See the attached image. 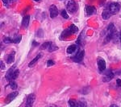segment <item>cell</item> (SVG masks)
Returning a JSON list of instances; mask_svg holds the SVG:
<instances>
[{
	"label": "cell",
	"mask_w": 121,
	"mask_h": 107,
	"mask_svg": "<svg viewBox=\"0 0 121 107\" xmlns=\"http://www.w3.org/2000/svg\"><path fill=\"white\" fill-rule=\"evenodd\" d=\"M66 8H67V11L69 13L73 14V13L77 11L78 5L75 3V1H73V0H68L67 3H66Z\"/></svg>",
	"instance_id": "obj_1"
},
{
	"label": "cell",
	"mask_w": 121,
	"mask_h": 107,
	"mask_svg": "<svg viewBox=\"0 0 121 107\" xmlns=\"http://www.w3.org/2000/svg\"><path fill=\"white\" fill-rule=\"evenodd\" d=\"M107 8L110 10L111 12H112L113 15H116V14H117V13L119 12V11H120V3H110V4H109Z\"/></svg>",
	"instance_id": "obj_2"
},
{
	"label": "cell",
	"mask_w": 121,
	"mask_h": 107,
	"mask_svg": "<svg viewBox=\"0 0 121 107\" xmlns=\"http://www.w3.org/2000/svg\"><path fill=\"white\" fill-rule=\"evenodd\" d=\"M97 64H98L99 70L101 72V73H103V71H105V69H106V62H105L103 58L98 57V59H97Z\"/></svg>",
	"instance_id": "obj_3"
},
{
	"label": "cell",
	"mask_w": 121,
	"mask_h": 107,
	"mask_svg": "<svg viewBox=\"0 0 121 107\" xmlns=\"http://www.w3.org/2000/svg\"><path fill=\"white\" fill-rule=\"evenodd\" d=\"M36 100V96H35L34 93H31L28 96L27 98V101H26V106L27 107H32L34 104V102Z\"/></svg>",
	"instance_id": "obj_4"
},
{
	"label": "cell",
	"mask_w": 121,
	"mask_h": 107,
	"mask_svg": "<svg viewBox=\"0 0 121 107\" xmlns=\"http://www.w3.org/2000/svg\"><path fill=\"white\" fill-rule=\"evenodd\" d=\"M84 54H85L84 50H80V51L78 52L77 54H76V56H74V57L72 58V60H73L74 62L79 63V62H81L82 61V59L84 57Z\"/></svg>",
	"instance_id": "obj_5"
},
{
	"label": "cell",
	"mask_w": 121,
	"mask_h": 107,
	"mask_svg": "<svg viewBox=\"0 0 121 107\" xmlns=\"http://www.w3.org/2000/svg\"><path fill=\"white\" fill-rule=\"evenodd\" d=\"M49 13H50V17H51L52 19L56 18L58 15V14H59L57 7H56L55 5H51L49 7Z\"/></svg>",
	"instance_id": "obj_6"
},
{
	"label": "cell",
	"mask_w": 121,
	"mask_h": 107,
	"mask_svg": "<svg viewBox=\"0 0 121 107\" xmlns=\"http://www.w3.org/2000/svg\"><path fill=\"white\" fill-rule=\"evenodd\" d=\"M114 77H115V73H113L112 70H108L107 73L104 75L103 80L104 82H108V81H110L111 80H112L114 78Z\"/></svg>",
	"instance_id": "obj_7"
},
{
	"label": "cell",
	"mask_w": 121,
	"mask_h": 107,
	"mask_svg": "<svg viewBox=\"0 0 121 107\" xmlns=\"http://www.w3.org/2000/svg\"><path fill=\"white\" fill-rule=\"evenodd\" d=\"M16 67V65H14L12 66V67H11L10 69H8V71L7 72V73H6V79H7V81H10L11 80V77H12V74L13 73L15 72V68Z\"/></svg>",
	"instance_id": "obj_8"
},
{
	"label": "cell",
	"mask_w": 121,
	"mask_h": 107,
	"mask_svg": "<svg viewBox=\"0 0 121 107\" xmlns=\"http://www.w3.org/2000/svg\"><path fill=\"white\" fill-rule=\"evenodd\" d=\"M18 96V92H13L11 93H9L6 98V104H8L11 102H12L14 99Z\"/></svg>",
	"instance_id": "obj_9"
},
{
	"label": "cell",
	"mask_w": 121,
	"mask_h": 107,
	"mask_svg": "<svg viewBox=\"0 0 121 107\" xmlns=\"http://www.w3.org/2000/svg\"><path fill=\"white\" fill-rule=\"evenodd\" d=\"M85 11L86 14L87 15H92L93 14L96 13V8L95 7H92V6H86Z\"/></svg>",
	"instance_id": "obj_10"
},
{
	"label": "cell",
	"mask_w": 121,
	"mask_h": 107,
	"mask_svg": "<svg viewBox=\"0 0 121 107\" xmlns=\"http://www.w3.org/2000/svg\"><path fill=\"white\" fill-rule=\"evenodd\" d=\"M112 15H113V14L111 12V11L108 8H106V9L103 10V14H102V17H103V19H105V20H106V19H110V17L112 16Z\"/></svg>",
	"instance_id": "obj_11"
},
{
	"label": "cell",
	"mask_w": 121,
	"mask_h": 107,
	"mask_svg": "<svg viewBox=\"0 0 121 107\" xmlns=\"http://www.w3.org/2000/svg\"><path fill=\"white\" fill-rule=\"evenodd\" d=\"M78 50V47L75 44H72V45H69L66 49V52L68 54H73V52H75Z\"/></svg>",
	"instance_id": "obj_12"
},
{
	"label": "cell",
	"mask_w": 121,
	"mask_h": 107,
	"mask_svg": "<svg viewBox=\"0 0 121 107\" xmlns=\"http://www.w3.org/2000/svg\"><path fill=\"white\" fill-rule=\"evenodd\" d=\"M29 22H30V16L29 15H26L23 17V21H22V26L24 28H28L29 25Z\"/></svg>",
	"instance_id": "obj_13"
},
{
	"label": "cell",
	"mask_w": 121,
	"mask_h": 107,
	"mask_svg": "<svg viewBox=\"0 0 121 107\" xmlns=\"http://www.w3.org/2000/svg\"><path fill=\"white\" fill-rule=\"evenodd\" d=\"M41 56H42V53H39L38 55L36 56V57H35L34 59H33L32 61L28 64V67H32V66L34 65L35 64L37 63V61H39V59H40V58L41 57Z\"/></svg>",
	"instance_id": "obj_14"
},
{
	"label": "cell",
	"mask_w": 121,
	"mask_h": 107,
	"mask_svg": "<svg viewBox=\"0 0 121 107\" xmlns=\"http://www.w3.org/2000/svg\"><path fill=\"white\" fill-rule=\"evenodd\" d=\"M15 52H13L12 53H11V54H9L8 56H7V62L8 64H11V63H13L15 61Z\"/></svg>",
	"instance_id": "obj_15"
},
{
	"label": "cell",
	"mask_w": 121,
	"mask_h": 107,
	"mask_svg": "<svg viewBox=\"0 0 121 107\" xmlns=\"http://www.w3.org/2000/svg\"><path fill=\"white\" fill-rule=\"evenodd\" d=\"M58 49V47L56 45V44H54L53 43H51L50 44L49 47L48 48V51L49 52H55L56 50Z\"/></svg>",
	"instance_id": "obj_16"
},
{
	"label": "cell",
	"mask_w": 121,
	"mask_h": 107,
	"mask_svg": "<svg viewBox=\"0 0 121 107\" xmlns=\"http://www.w3.org/2000/svg\"><path fill=\"white\" fill-rule=\"evenodd\" d=\"M69 29L70 32H71L72 34H76V33L78 32V28L77 26H75L74 24H72L69 28Z\"/></svg>",
	"instance_id": "obj_17"
},
{
	"label": "cell",
	"mask_w": 121,
	"mask_h": 107,
	"mask_svg": "<svg viewBox=\"0 0 121 107\" xmlns=\"http://www.w3.org/2000/svg\"><path fill=\"white\" fill-rule=\"evenodd\" d=\"M19 69H15V72L13 73V74H12V77H11V81H15V80L19 77Z\"/></svg>",
	"instance_id": "obj_18"
},
{
	"label": "cell",
	"mask_w": 121,
	"mask_h": 107,
	"mask_svg": "<svg viewBox=\"0 0 121 107\" xmlns=\"http://www.w3.org/2000/svg\"><path fill=\"white\" fill-rule=\"evenodd\" d=\"M52 42H45V43H44V44H42L41 46H40V49H41V50H44V49H48V48L49 47L50 45V44H51Z\"/></svg>",
	"instance_id": "obj_19"
},
{
	"label": "cell",
	"mask_w": 121,
	"mask_h": 107,
	"mask_svg": "<svg viewBox=\"0 0 121 107\" xmlns=\"http://www.w3.org/2000/svg\"><path fill=\"white\" fill-rule=\"evenodd\" d=\"M60 15H61V16L65 19L69 18V15H68V14H67V11H66L65 9H63V10L60 11Z\"/></svg>",
	"instance_id": "obj_20"
},
{
	"label": "cell",
	"mask_w": 121,
	"mask_h": 107,
	"mask_svg": "<svg viewBox=\"0 0 121 107\" xmlns=\"http://www.w3.org/2000/svg\"><path fill=\"white\" fill-rule=\"evenodd\" d=\"M21 39H22V36H20V35H19V36H17L16 37H15L13 39V41H14V44H19L21 41Z\"/></svg>",
	"instance_id": "obj_21"
},
{
	"label": "cell",
	"mask_w": 121,
	"mask_h": 107,
	"mask_svg": "<svg viewBox=\"0 0 121 107\" xmlns=\"http://www.w3.org/2000/svg\"><path fill=\"white\" fill-rule=\"evenodd\" d=\"M69 106L71 107H74V106H78V102H76L75 100H72L70 99L69 101Z\"/></svg>",
	"instance_id": "obj_22"
},
{
	"label": "cell",
	"mask_w": 121,
	"mask_h": 107,
	"mask_svg": "<svg viewBox=\"0 0 121 107\" xmlns=\"http://www.w3.org/2000/svg\"><path fill=\"white\" fill-rule=\"evenodd\" d=\"M9 85H10V86H11V88L12 89H17V84L14 81H9Z\"/></svg>",
	"instance_id": "obj_23"
},
{
	"label": "cell",
	"mask_w": 121,
	"mask_h": 107,
	"mask_svg": "<svg viewBox=\"0 0 121 107\" xmlns=\"http://www.w3.org/2000/svg\"><path fill=\"white\" fill-rule=\"evenodd\" d=\"M3 42L6 43V44H11V43H14V41H13L12 39H11V38H9V37L4 38V40H3Z\"/></svg>",
	"instance_id": "obj_24"
},
{
	"label": "cell",
	"mask_w": 121,
	"mask_h": 107,
	"mask_svg": "<svg viewBox=\"0 0 121 107\" xmlns=\"http://www.w3.org/2000/svg\"><path fill=\"white\" fill-rule=\"evenodd\" d=\"M36 35H37V36H38V37L41 38L42 36H44V32H43V30H42V29H39V30H38V32H37V33H36Z\"/></svg>",
	"instance_id": "obj_25"
},
{
	"label": "cell",
	"mask_w": 121,
	"mask_h": 107,
	"mask_svg": "<svg viewBox=\"0 0 121 107\" xmlns=\"http://www.w3.org/2000/svg\"><path fill=\"white\" fill-rule=\"evenodd\" d=\"M86 106V102H84V101H78V106Z\"/></svg>",
	"instance_id": "obj_26"
},
{
	"label": "cell",
	"mask_w": 121,
	"mask_h": 107,
	"mask_svg": "<svg viewBox=\"0 0 121 107\" xmlns=\"http://www.w3.org/2000/svg\"><path fill=\"white\" fill-rule=\"evenodd\" d=\"M55 65V63H54L53 61H52V60H49V61H47V66L48 67H50V66H52Z\"/></svg>",
	"instance_id": "obj_27"
},
{
	"label": "cell",
	"mask_w": 121,
	"mask_h": 107,
	"mask_svg": "<svg viewBox=\"0 0 121 107\" xmlns=\"http://www.w3.org/2000/svg\"><path fill=\"white\" fill-rule=\"evenodd\" d=\"M0 64H1V69H2V70H4V69H5V68H6L4 62H3V61H0Z\"/></svg>",
	"instance_id": "obj_28"
},
{
	"label": "cell",
	"mask_w": 121,
	"mask_h": 107,
	"mask_svg": "<svg viewBox=\"0 0 121 107\" xmlns=\"http://www.w3.org/2000/svg\"><path fill=\"white\" fill-rule=\"evenodd\" d=\"M3 4L6 6V7H7V4H9L8 0H3Z\"/></svg>",
	"instance_id": "obj_29"
},
{
	"label": "cell",
	"mask_w": 121,
	"mask_h": 107,
	"mask_svg": "<svg viewBox=\"0 0 121 107\" xmlns=\"http://www.w3.org/2000/svg\"><path fill=\"white\" fill-rule=\"evenodd\" d=\"M116 82H117V85H118V86H121V80L120 79L117 80Z\"/></svg>",
	"instance_id": "obj_30"
},
{
	"label": "cell",
	"mask_w": 121,
	"mask_h": 107,
	"mask_svg": "<svg viewBox=\"0 0 121 107\" xmlns=\"http://www.w3.org/2000/svg\"><path fill=\"white\" fill-rule=\"evenodd\" d=\"M32 45H33V46H37V45H39V44H38L37 42H36V41H33Z\"/></svg>",
	"instance_id": "obj_31"
},
{
	"label": "cell",
	"mask_w": 121,
	"mask_h": 107,
	"mask_svg": "<svg viewBox=\"0 0 121 107\" xmlns=\"http://www.w3.org/2000/svg\"><path fill=\"white\" fill-rule=\"evenodd\" d=\"M120 43H121V32H120Z\"/></svg>",
	"instance_id": "obj_32"
},
{
	"label": "cell",
	"mask_w": 121,
	"mask_h": 107,
	"mask_svg": "<svg viewBox=\"0 0 121 107\" xmlns=\"http://www.w3.org/2000/svg\"><path fill=\"white\" fill-rule=\"evenodd\" d=\"M34 1H36V2H38V1H40V0H34Z\"/></svg>",
	"instance_id": "obj_33"
}]
</instances>
